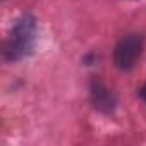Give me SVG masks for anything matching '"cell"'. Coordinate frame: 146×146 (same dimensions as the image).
<instances>
[{"label":"cell","mask_w":146,"mask_h":146,"mask_svg":"<svg viewBox=\"0 0 146 146\" xmlns=\"http://www.w3.org/2000/svg\"><path fill=\"white\" fill-rule=\"evenodd\" d=\"M90 100L95 110H98L100 113H112L117 108V96L115 93L98 78L93 76L90 81Z\"/></svg>","instance_id":"3957f363"},{"label":"cell","mask_w":146,"mask_h":146,"mask_svg":"<svg viewBox=\"0 0 146 146\" xmlns=\"http://www.w3.org/2000/svg\"><path fill=\"white\" fill-rule=\"evenodd\" d=\"M139 95H141V98L144 100V103H146V83H144V86L141 88V91H139Z\"/></svg>","instance_id":"277c9868"},{"label":"cell","mask_w":146,"mask_h":146,"mask_svg":"<svg viewBox=\"0 0 146 146\" xmlns=\"http://www.w3.org/2000/svg\"><path fill=\"white\" fill-rule=\"evenodd\" d=\"M36 45V19L33 14H23L12 26L4 46V55L9 62L21 60L33 53Z\"/></svg>","instance_id":"6da1fadb"},{"label":"cell","mask_w":146,"mask_h":146,"mask_svg":"<svg viewBox=\"0 0 146 146\" xmlns=\"http://www.w3.org/2000/svg\"><path fill=\"white\" fill-rule=\"evenodd\" d=\"M144 50V36L129 33L122 36L113 48V64L119 70H131Z\"/></svg>","instance_id":"7a4b0ae2"}]
</instances>
